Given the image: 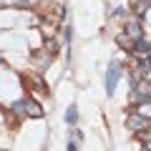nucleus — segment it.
<instances>
[{"mask_svg":"<svg viewBox=\"0 0 151 151\" xmlns=\"http://www.w3.org/2000/svg\"><path fill=\"white\" fill-rule=\"evenodd\" d=\"M15 111H20V113H28V116H40V113H43V108L38 106L35 101L25 98V101H18V103H15Z\"/></svg>","mask_w":151,"mask_h":151,"instance_id":"f03ea898","label":"nucleus"},{"mask_svg":"<svg viewBox=\"0 0 151 151\" xmlns=\"http://www.w3.org/2000/svg\"><path fill=\"white\" fill-rule=\"evenodd\" d=\"M144 146H146V151H151V136H146V144Z\"/></svg>","mask_w":151,"mask_h":151,"instance_id":"0eeeda50","label":"nucleus"},{"mask_svg":"<svg viewBox=\"0 0 151 151\" xmlns=\"http://www.w3.org/2000/svg\"><path fill=\"white\" fill-rule=\"evenodd\" d=\"M119 78H121V63H116V60H113V63L108 65V70H106V93H108V96H113Z\"/></svg>","mask_w":151,"mask_h":151,"instance_id":"f257e3e1","label":"nucleus"},{"mask_svg":"<svg viewBox=\"0 0 151 151\" xmlns=\"http://www.w3.org/2000/svg\"><path fill=\"white\" fill-rule=\"evenodd\" d=\"M134 43H136V48H134V50H136V53H141V55H146V53L151 50V48H149V43H146L144 38H139V40H134Z\"/></svg>","mask_w":151,"mask_h":151,"instance_id":"423d86ee","label":"nucleus"},{"mask_svg":"<svg viewBox=\"0 0 151 151\" xmlns=\"http://www.w3.org/2000/svg\"><path fill=\"white\" fill-rule=\"evenodd\" d=\"M126 35L129 38H134V40H139V38H144V33H141V25L136 20H131L129 25H126Z\"/></svg>","mask_w":151,"mask_h":151,"instance_id":"20e7f679","label":"nucleus"},{"mask_svg":"<svg viewBox=\"0 0 151 151\" xmlns=\"http://www.w3.org/2000/svg\"><path fill=\"white\" fill-rule=\"evenodd\" d=\"M126 126H129L131 131H144L146 126H149V119H146L141 111H139V113H131L129 119H126Z\"/></svg>","mask_w":151,"mask_h":151,"instance_id":"7ed1b4c3","label":"nucleus"},{"mask_svg":"<svg viewBox=\"0 0 151 151\" xmlns=\"http://www.w3.org/2000/svg\"><path fill=\"white\" fill-rule=\"evenodd\" d=\"M65 124H68L70 129L78 124V108L76 106H68V111H65Z\"/></svg>","mask_w":151,"mask_h":151,"instance_id":"39448f33","label":"nucleus"}]
</instances>
